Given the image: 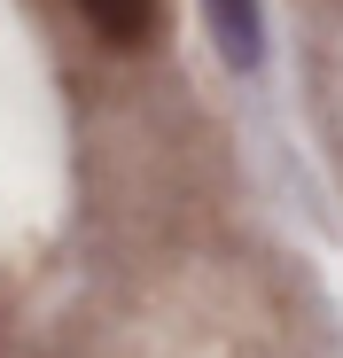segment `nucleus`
<instances>
[{"label": "nucleus", "mask_w": 343, "mask_h": 358, "mask_svg": "<svg viewBox=\"0 0 343 358\" xmlns=\"http://www.w3.org/2000/svg\"><path fill=\"white\" fill-rule=\"evenodd\" d=\"M203 24H211V47L226 71H258L265 63V16L258 0H203Z\"/></svg>", "instance_id": "nucleus-1"}, {"label": "nucleus", "mask_w": 343, "mask_h": 358, "mask_svg": "<svg viewBox=\"0 0 343 358\" xmlns=\"http://www.w3.org/2000/svg\"><path fill=\"white\" fill-rule=\"evenodd\" d=\"M78 16L102 47H148L164 24V0H78Z\"/></svg>", "instance_id": "nucleus-2"}]
</instances>
